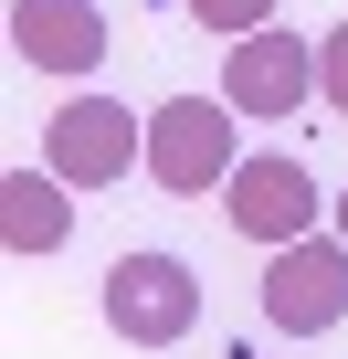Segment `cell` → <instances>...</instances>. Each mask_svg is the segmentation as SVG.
Wrapping results in <instances>:
<instances>
[{"instance_id": "9", "label": "cell", "mask_w": 348, "mask_h": 359, "mask_svg": "<svg viewBox=\"0 0 348 359\" xmlns=\"http://www.w3.org/2000/svg\"><path fill=\"white\" fill-rule=\"evenodd\" d=\"M180 11H190L201 32H232V43H253V32L274 22V0H180Z\"/></svg>"}, {"instance_id": "2", "label": "cell", "mask_w": 348, "mask_h": 359, "mask_svg": "<svg viewBox=\"0 0 348 359\" xmlns=\"http://www.w3.org/2000/svg\"><path fill=\"white\" fill-rule=\"evenodd\" d=\"M43 169L64 180V191H106V180L148 169V127H137L116 95H74V106L43 127Z\"/></svg>"}, {"instance_id": "6", "label": "cell", "mask_w": 348, "mask_h": 359, "mask_svg": "<svg viewBox=\"0 0 348 359\" xmlns=\"http://www.w3.org/2000/svg\"><path fill=\"white\" fill-rule=\"evenodd\" d=\"M306 95H316V53H306L295 32L232 43V64H222V106H232V116H295Z\"/></svg>"}, {"instance_id": "1", "label": "cell", "mask_w": 348, "mask_h": 359, "mask_svg": "<svg viewBox=\"0 0 348 359\" xmlns=\"http://www.w3.org/2000/svg\"><path fill=\"white\" fill-rule=\"evenodd\" d=\"M106 327L127 348H169V338H190L201 327V275L180 254H116L106 264Z\"/></svg>"}, {"instance_id": "8", "label": "cell", "mask_w": 348, "mask_h": 359, "mask_svg": "<svg viewBox=\"0 0 348 359\" xmlns=\"http://www.w3.org/2000/svg\"><path fill=\"white\" fill-rule=\"evenodd\" d=\"M64 233H74V201H64L53 169H11V180H0V243H11L22 264L32 254H64Z\"/></svg>"}, {"instance_id": "11", "label": "cell", "mask_w": 348, "mask_h": 359, "mask_svg": "<svg viewBox=\"0 0 348 359\" xmlns=\"http://www.w3.org/2000/svg\"><path fill=\"white\" fill-rule=\"evenodd\" d=\"M337 243H348V191H337Z\"/></svg>"}, {"instance_id": "4", "label": "cell", "mask_w": 348, "mask_h": 359, "mask_svg": "<svg viewBox=\"0 0 348 359\" xmlns=\"http://www.w3.org/2000/svg\"><path fill=\"white\" fill-rule=\"evenodd\" d=\"M222 212H232V233H243V243L285 254V243H306V233H316V180H306V158L264 148V158H243V169H232Z\"/></svg>"}, {"instance_id": "7", "label": "cell", "mask_w": 348, "mask_h": 359, "mask_svg": "<svg viewBox=\"0 0 348 359\" xmlns=\"http://www.w3.org/2000/svg\"><path fill=\"white\" fill-rule=\"evenodd\" d=\"M11 53L32 74H95L106 22H95V0H11Z\"/></svg>"}, {"instance_id": "3", "label": "cell", "mask_w": 348, "mask_h": 359, "mask_svg": "<svg viewBox=\"0 0 348 359\" xmlns=\"http://www.w3.org/2000/svg\"><path fill=\"white\" fill-rule=\"evenodd\" d=\"M232 106H211V95H169V106H148V180L158 191H232Z\"/></svg>"}, {"instance_id": "10", "label": "cell", "mask_w": 348, "mask_h": 359, "mask_svg": "<svg viewBox=\"0 0 348 359\" xmlns=\"http://www.w3.org/2000/svg\"><path fill=\"white\" fill-rule=\"evenodd\" d=\"M316 95H327V106L348 116V22H337V32L316 43Z\"/></svg>"}, {"instance_id": "5", "label": "cell", "mask_w": 348, "mask_h": 359, "mask_svg": "<svg viewBox=\"0 0 348 359\" xmlns=\"http://www.w3.org/2000/svg\"><path fill=\"white\" fill-rule=\"evenodd\" d=\"M348 317V243H285L274 264H264V327H285V338H327Z\"/></svg>"}]
</instances>
